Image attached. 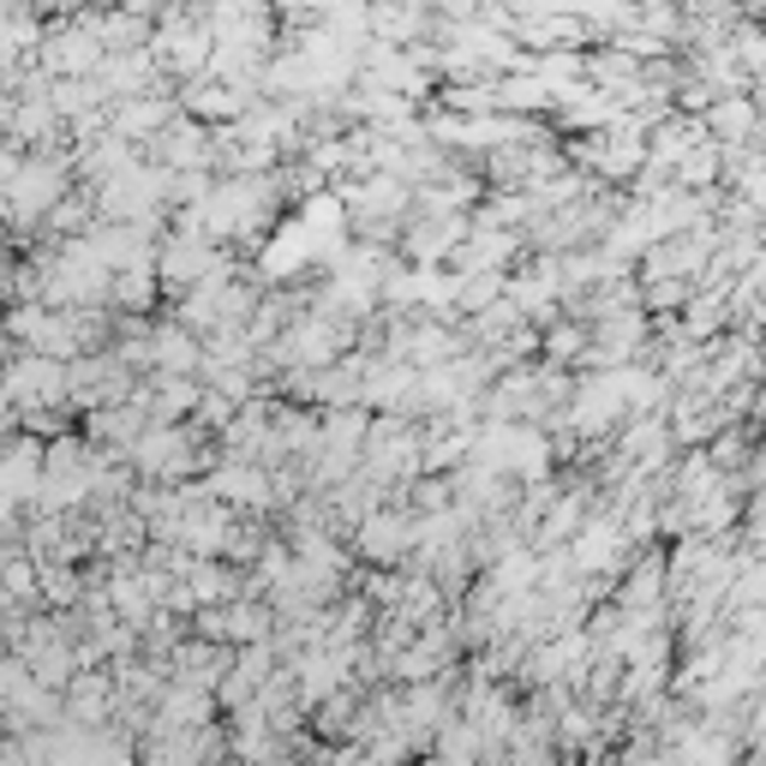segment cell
<instances>
[{
  "label": "cell",
  "instance_id": "6da1fadb",
  "mask_svg": "<svg viewBox=\"0 0 766 766\" xmlns=\"http://www.w3.org/2000/svg\"><path fill=\"white\" fill-rule=\"evenodd\" d=\"M216 258L204 240H169V252H162V282L169 288H186V282H210Z\"/></svg>",
  "mask_w": 766,
  "mask_h": 766
},
{
  "label": "cell",
  "instance_id": "7a4b0ae2",
  "mask_svg": "<svg viewBox=\"0 0 766 766\" xmlns=\"http://www.w3.org/2000/svg\"><path fill=\"white\" fill-rule=\"evenodd\" d=\"M150 360L169 365V378H181V372H192V365H198V348H192L186 329H162V336L150 341Z\"/></svg>",
  "mask_w": 766,
  "mask_h": 766
},
{
  "label": "cell",
  "instance_id": "3957f363",
  "mask_svg": "<svg viewBox=\"0 0 766 766\" xmlns=\"http://www.w3.org/2000/svg\"><path fill=\"white\" fill-rule=\"evenodd\" d=\"M365 552H372V557H395V552H402V545H407V533H402V521H365Z\"/></svg>",
  "mask_w": 766,
  "mask_h": 766
},
{
  "label": "cell",
  "instance_id": "277c9868",
  "mask_svg": "<svg viewBox=\"0 0 766 766\" xmlns=\"http://www.w3.org/2000/svg\"><path fill=\"white\" fill-rule=\"evenodd\" d=\"M748 766H766V761H748Z\"/></svg>",
  "mask_w": 766,
  "mask_h": 766
}]
</instances>
